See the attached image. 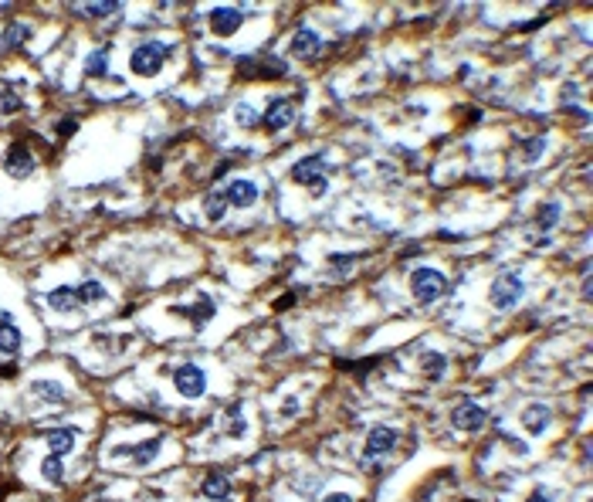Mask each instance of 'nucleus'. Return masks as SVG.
<instances>
[{
  "instance_id": "nucleus-1",
  "label": "nucleus",
  "mask_w": 593,
  "mask_h": 502,
  "mask_svg": "<svg viewBox=\"0 0 593 502\" xmlns=\"http://www.w3.org/2000/svg\"><path fill=\"white\" fill-rule=\"evenodd\" d=\"M410 292H414L417 302L427 306V302H434V299H441V295L448 292V278L434 269H414V275H410Z\"/></svg>"
},
{
  "instance_id": "nucleus-2",
  "label": "nucleus",
  "mask_w": 593,
  "mask_h": 502,
  "mask_svg": "<svg viewBox=\"0 0 593 502\" xmlns=\"http://www.w3.org/2000/svg\"><path fill=\"white\" fill-rule=\"evenodd\" d=\"M167 44H159V41H146V44H139L133 51V58H129V68H133L136 75H156L159 68H163V58H167Z\"/></svg>"
},
{
  "instance_id": "nucleus-3",
  "label": "nucleus",
  "mask_w": 593,
  "mask_h": 502,
  "mask_svg": "<svg viewBox=\"0 0 593 502\" xmlns=\"http://www.w3.org/2000/svg\"><path fill=\"white\" fill-rule=\"evenodd\" d=\"M292 180L312 187V193H322L325 191V156L312 153V156H306V160H299V163L292 167Z\"/></svg>"
},
{
  "instance_id": "nucleus-4",
  "label": "nucleus",
  "mask_w": 593,
  "mask_h": 502,
  "mask_svg": "<svg viewBox=\"0 0 593 502\" xmlns=\"http://www.w3.org/2000/svg\"><path fill=\"white\" fill-rule=\"evenodd\" d=\"M519 299H522V278L516 271H502L492 285V306L495 309H512Z\"/></svg>"
},
{
  "instance_id": "nucleus-5",
  "label": "nucleus",
  "mask_w": 593,
  "mask_h": 502,
  "mask_svg": "<svg viewBox=\"0 0 593 502\" xmlns=\"http://www.w3.org/2000/svg\"><path fill=\"white\" fill-rule=\"evenodd\" d=\"M173 384H176V390H180L183 397H200L204 387H207V377H204V370L200 367L187 363V367L173 370Z\"/></svg>"
},
{
  "instance_id": "nucleus-6",
  "label": "nucleus",
  "mask_w": 593,
  "mask_h": 502,
  "mask_svg": "<svg viewBox=\"0 0 593 502\" xmlns=\"http://www.w3.org/2000/svg\"><path fill=\"white\" fill-rule=\"evenodd\" d=\"M292 119H295V105H292V98H275L268 109H265L261 122H265V129H268V133H278V129H285Z\"/></svg>"
},
{
  "instance_id": "nucleus-7",
  "label": "nucleus",
  "mask_w": 593,
  "mask_h": 502,
  "mask_svg": "<svg viewBox=\"0 0 593 502\" xmlns=\"http://www.w3.org/2000/svg\"><path fill=\"white\" fill-rule=\"evenodd\" d=\"M4 170H7L11 176H27L31 170H34V156H31V150H27L24 143H14V146L7 150Z\"/></svg>"
},
{
  "instance_id": "nucleus-8",
  "label": "nucleus",
  "mask_w": 593,
  "mask_h": 502,
  "mask_svg": "<svg viewBox=\"0 0 593 502\" xmlns=\"http://www.w3.org/2000/svg\"><path fill=\"white\" fill-rule=\"evenodd\" d=\"M241 20H245V14H241L237 7H217V11H211V27L221 38L234 34V31L241 27Z\"/></svg>"
},
{
  "instance_id": "nucleus-9",
  "label": "nucleus",
  "mask_w": 593,
  "mask_h": 502,
  "mask_svg": "<svg viewBox=\"0 0 593 502\" xmlns=\"http://www.w3.org/2000/svg\"><path fill=\"white\" fill-rule=\"evenodd\" d=\"M224 197H228V204H234V207H251V204H258V184H251V180H234L228 191H224Z\"/></svg>"
},
{
  "instance_id": "nucleus-10",
  "label": "nucleus",
  "mask_w": 593,
  "mask_h": 502,
  "mask_svg": "<svg viewBox=\"0 0 593 502\" xmlns=\"http://www.w3.org/2000/svg\"><path fill=\"white\" fill-rule=\"evenodd\" d=\"M397 444V431L393 427H373L370 438H366V458H377V455H386L390 448Z\"/></svg>"
},
{
  "instance_id": "nucleus-11",
  "label": "nucleus",
  "mask_w": 593,
  "mask_h": 502,
  "mask_svg": "<svg viewBox=\"0 0 593 502\" xmlns=\"http://www.w3.org/2000/svg\"><path fill=\"white\" fill-rule=\"evenodd\" d=\"M485 421H488V414H485L478 404H471V401H464V404L455 411V427H461V431H478Z\"/></svg>"
},
{
  "instance_id": "nucleus-12",
  "label": "nucleus",
  "mask_w": 593,
  "mask_h": 502,
  "mask_svg": "<svg viewBox=\"0 0 593 502\" xmlns=\"http://www.w3.org/2000/svg\"><path fill=\"white\" fill-rule=\"evenodd\" d=\"M20 349V329L14 326L11 312H0V353H18Z\"/></svg>"
},
{
  "instance_id": "nucleus-13",
  "label": "nucleus",
  "mask_w": 593,
  "mask_h": 502,
  "mask_svg": "<svg viewBox=\"0 0 593 502\" xmlns=\"http://www.w3.org/2000/svg\"><path fill=\"white\" fill-rule=\"evenodd\" d=\"M319 48H322V41H319V34H315V31H308V27L295 31V38H292V51H295L299 58H312Z\"/></svg>"
},
{
  "instance_id": "nucleus-14",
  "label": "nucleus",
  "mask_w": 593,
  "mask_h": 502,
  "mask_svg": "<svg viewBox=\"0 0 593 502\" xmlns=\"http://www.w3.org/2000/svg\"><path fill=\"white\" fill-rule=\"evenodd\" d=\"M48 306L55 312H75L82 302H78V295L72 285H58L55 292H48Z\"/></svg>"
},
{
  "instance_id": "nucleus-15",
  "label": "nucleus",
  "mask_w": 593,
  "mask_h": 502,
  "mask_svg": "<svg viewBox=\"0 0 593 502\" xmlns=\"http://www.w3.org/2000/svg\"><path fill=\"white\" fill-rule=\"evenodd\" d=\"M115 455H133L136 465H150L159 455V438H150V442L136 444V448H115Z\"/></svg>"
},
{
  "instance_id": "nucleus-16",
  "label": "nucleus",
  "mask_w": 593,
  "mask_h": 502,
  "mask_svg": "<svg viewBox=\"0 0 593 502\" xmlns=\"http://www.w3.org/2000/svg\"><path fill=\"white\" fill-rule=\"evenodd\" d=\"M204 496L207 499H214V502H224L230 496V482H228V475L224 472H211L207 479H204Z\"/></svg>"
},
{
  "instance_id": "nucleus-17",
  "label": "nucleus",
  "mask_w": 593,
  "mask_h": 502,
  "mask_svg": "<svg viewBox=\"0 0 593 502\" xmlns=\"http://www.w3.org/2000/svg\"><path fill=\"white\" fill-rule=\"evenodd\" d=\"M522 425H526L529 435H542V427L549 425V407L529 404V407H526V414H522Z\"/></svg>"
},
{
  "instance_id": "nucleus-18",
  "label": "nucleus",
  "mask_w": 593,
  "mask_h": 502,
  "mask_svg": "<svg viewBox=\"0 0 593 502\" xmlns=\"http://www.w3.org/2000/svg\"><path fill=\"white\" fill-rule=\"evenodd\" d=\"M48 448H51V455H68L72 448H75V431L72 427H58V431H51L48 435Z\"/></svg>"
},
{
  "instance_id": "nucleus-19",
  "label": "nucleus",
  "mask_w": 593,
  "mask_h": 502,
  "mask_svg": "<svg viewBox=\"0 0 593 502\" xmlns=\"http://www.w3.org/2000/svg\"><path fill=\"white\" fill-rule=\"evenodd\" d=\"M27 38H31V27H27V24H7V27H4V44H7V48H20Z\"/></svg>"
},
{
  "instance_id": "nucleus-20",
  "label": "nucleus",
  "mask_w": 593,
  "mask_h": 502,
  "mask_svg": "<svg viewBox=\"0 0 593 502\" xmlns=\"http://www.w3.org/2000/svg\"><path fill=\"white\" fill-rule=\"evenodd\" d=\"M204 211H207V217L211 221H221L224 217V211H228V197L217 191V193H207V200H204Z\"/></svg>"
},
{
  "instance_id": "nucleus-21",
  "label": "nucleus",
  "mask_w": 593,
  "mask_h": 502,
  "mask_svg": "<svg viewBox=\"0 0 593 502\" xmlns=\"http://www.w3.org/2000/svg\"><path fill=\"white\" fill-rule=\"evenodd\" d=\"M31 390H34L38 397H44V401H58V404L65 401V390H61L58 384H51V380H34V384H31Z\"/></svg>"
},
{
  "instance_id": "nucleus-22",
  "label": "nucleus",
  "mask_w": 593,
  "mask_h": 502,
  "mask_svg": "<svg viewBox=\"0 0 593 502\" xmlns=\"http://www.w3.org/2000/svg\"><path fill=\"white\" fill-rule=\"evenodd\" d=\"M421 367H424L427 377H434V380H438L441 373H444V367H448V360H444V353H424Z\"/></svg>"
},
{
  "instance_id": "nucleus-23",
  "label": "nucleus",
  "mask_w": 593,
  "mask_h": 502,
  "mask_svg": "<svg viewBox=\"0 0 593 502\" xmlns=\"http://www.w3.org/2000/svg\"><path fill=\"white\" fill-rule=\"evenodd\" d=\"M85 72L92 78H102L105 72H109V51H96V55H89V61H85Z\"/></svg>"
},
{
  "instance_id": "nucleus-24",
  "label": "nucleus",
  "mask_w": 593,
  "mask_h": 502,
  "mask_svg": "<svg viewBox=\"0 0 593 502\" xmlns=\"http://www.w3.org/2000/svg\"><path fill=\"white\" fill-rule=\"evenodd\" d=\"M75 295H78L82 306H85V302H102V299H105V289H102L98 282H85V285H78L75 289Z\"/></svg>"
},
{
  "instance_id": "nucleus-25",
  "label": "nucleus",
  "mask_w": 593,
  "mask_h": 502,
  "mask_svg": "<svg viewBox=\"0 0 593 502\" xmlns=\"http://www.w3.org/2000/svg\"><path fill=\"white\" fill-rule=\"evenodd\" d=\"M41 475H44V479H48V482H61V475H65V468H61V458H58V455H48V458H44V465H41Z\"/></svg>"
},
{
  "instance_id": "nucleus-26",
  "label": "nucleus",
  "mask_w": 593,
  "mask_h": 502,
  "mask_svg": "<svg viewBox=\"0 0 593 502\" xmlns=\"http://www.w3.org/2000/svg\"><path fill=\"white\" fill-rule=\"evenodd\" d=\"M20 105H24V102L18 98L14 89H4V92H0V112H7V116H11V112H20Z\"/></svg>"
},
{
  "instance_id": "nucleus-27",
  "label": "nucleus",
  "mask_w": 593,
  "mask_h": 502,
  "mask_svg": "<svg viewBox=\"0 0 593 502\" xmlns=\"http://www.w3.org/2000/svg\"><path fill=\"white\" fill-rule=\"evenodd\" d=\"M536 221H539V228H542V231H549L556 221H559V204H546V207L539 211Z\"/></svg>"
},
{
  "instance_id": "nucleus-28",
  "label": "nucleus",
  "mask_w": 593,
  "mask_h": 502,
  "mask_svg": "<svg viewBox=\"0 0 593 502\" xmlns=\"http://www.w3.org/2000/svg\"><path fill=\"white\" fill-rule=\"evenodd\" d=\"M211 309H214V306L204 299L197 309H176V312H180V316H193V323H207V319H211Z\"/></svg>"
},
{
  "instance_id": "nucleus-29",
  "label": "nucleus",
  "mask_w": 593,
  "mask_h": 502,
  "mask_svg": "<svg viewBox=\"0 0 593 502\" xmlns=\"http://www.w3.org/2000/svg\"><path fill=\"white\" fill-rule=\"evenodd\" d=\"M115 11H119V4H85V14H92V18H105Z\"/></svg>"
},
{
  "instance_id": "nucleus-30",
  "label": "nucleus",
  "mask_w": 593,
  "mask_h": 502,
  "mask_svg": "<svg viewBox=\"0 0 593 502\" xmlns=\"http://www.w3.org/2000/svg\"><path fill=\"white\" fill-rule=\"evenodd\" d=\"M234 119H237L241 126H254V122H258V112H254L251 105H237V109H234Z\"/></svg>"
},
{
  "instance_id": "nucleus-31",
  "label": "nucleus",
  "mask_w": 593,
  "mask_h": 502,
  "mask_svg": "<svg viewBox=\"0 0 593 502\" xmlns=\"http://www.w3.org/2000/svg\"><path fill=\"white\" fill-rule=\"evenodd\" d=\"M542 150H546V139H529V143H526V160L536 163L539 156H542Z\"/></svg>"
},
{
  "instance_id": "nucleus-32",
  "label": "nucleus",
  "mask_w": 593,
  "mask_h": 502,
  "mask_svg": "<svg viewBox=\"0 0 593 502\" xmlns=\"http://www.w3.org/2000/svg\"><path fill=\"white\" fill-rule=\"evenodd\" d=\"M230 435L241 438L245 435V418H241V407H230Z\"/></svg>"
},
{
  "instance_id": "nucleus-33",
  "label": "nucleus",
  "mask_w": 593,
  "mask_h": 502,
  "mask_svg": "<svg viewBox=\"0 0 593 502\" xmlns=\"http://www.w3.org/2000/svg\"><path fill=\"white\" fill-rule=\"evenodd\" d=\"M353 262H356V255H332V265H336V269H349Z\"/></svg>"
},
{
  "instance_id": "nucleus-34",
  "label": "nucleus",
  "mask_w": 593,
  "mask_h": 502,
  "mask_svg": "<svg viewBox=\"0 0 593 502\" xmlns=\"http://www.w3.org/2000/svg\"><path fill=\"white\" fill-rule=\"evenodd\" d=\"M322 502H353V496H346V492H332V496H325Z\"/></svg>"
},
{
  "instance_id": "nucleus-35",
  "label": "nucleus",
  "mask_w": 593,
  "mask_h": 502,
  "mask_svg": "<svg viewBox=\"0 0 593 502\" xmlns=\"http://www.w3.org/2000/svg\"><path fill=\"white\" fill-rule=\"evenodd\" d=\"M526 502H549V492H542V489H536V492H533V496H529Z\"/></svg>"
},
{
  "instance_id": "nucleus-36",
  "label": "nucleus",
  "mask_w": 593,
  "mask_h": 502,
  "mask_svg": "<svg viewBox=\"0 0 593 502\" xmlns=\"http://www.w3.org/2000/svg\"><path fill=\"white\" fill-rule=\"evenodd\" d=\"M75 133V119H65V122H61V136H72Z\"/></svg>"
},
{
  "instance_id": "nucleus-37",
  "label": "nucleus",
  "mask_w": 593,
  "mask_h": 502,
  "mask_svg": "<svg viewBox=\"0 0 593 502\" xmlns=\"http://www.w3.org/2000/svg\"><path fill=\"white\" fill-rule=\"evenodd\" d=\"M295 407H299V401H295V397H288L285 404H282V411H285V414H295Z\"/></svg>"
}]
</instances>
